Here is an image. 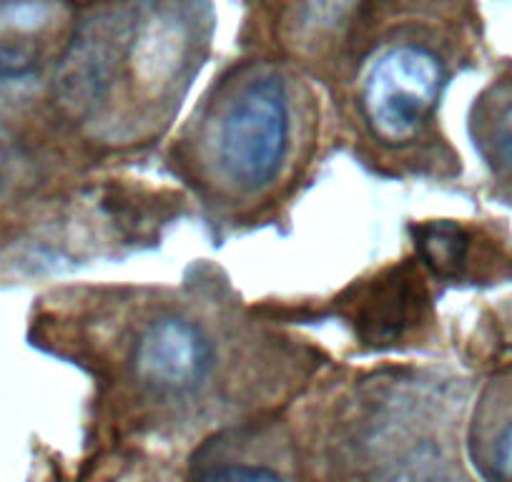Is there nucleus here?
<instances>
[{
  "label": "nucleus",
  "mask_w": 512,
  "mask_h": 482,
  "mask_svg": "<svg viewBox=\"0 0 512 482\" xmlns=\"http://www.w3.org/2000/svg\"><path fill=\"white\" fill-rule=\"evenodd\" d=\"M289 144V106L282 83L256 81L221 121L219 159L229 179L259 189L277 174Z\"/></svg>",
  "instance_id": "nucleus-1"
},
{
  "label": "nucleus",
  "mask_w": 512,
  "mask_h": 482,
  "mask_svg": "<svg viewBox=\"0 0 512 482\" xmlns=\"http://www.w3.org/2000/svg\"><path fill=\"white\" fill-rule=\"evenodd\" d=\"M445 83L440 58L420 46H397L379 56L364 81V113L374 134L400 144L417 134Z\"/></svg>",
  "instance_id": "nucleus-2"
},
{
  "label": "nucleus",
  "mask_w": 512,
  "mask_h": 482,
  "mask_svg": "<svg viewBox=\"0 0 512 482\" xmlns=\"http://www.w3.org/2000/svg\"><path fill=\"white\" fill-rule=\"evenodd\" d=\"M211 367V344L184 319L151 324L136 347V372L159 390L184 392L199 385Z\"/></svg>",
  "instance_id": "nucleus-3"
},
{
  "label": "nucleus",
  "mask_w": 512,
  "mask_h": 482,
  "mask_svg": "<svg viewBox=\"0 0 512 482\" xmlns=\"http://www.w3.org/2000/svg\"><path fill=\"white\" fill-rule=\"evenodd\" d=\"M407 282H410V279H397V284L384 287V297H387L390 304L374 299V304L367 307L362 324L372 329V332H369L372 339L397 337L400 329L405 327V324H410L420 299H417V292H412V289L407 287Z\"/></svg>",
  "instance_id": "nucleus-4"
},
{
  "label": "nucleus",
  "mask_w": 512,
  "mask_h": 482,
  "mask_svg": "<svg viewBox=\"0 0 512 482\" xmlns=\"http://www.w3.org/2000/svg\"><path fill=\"white\" fill-rule=\"evenodd\" d=\"M420 249L422 257L427 259V264L437 269V272H452L462 264L467 252V239L462 234L460 226L455 224H430L420 229Z\"/></svg>",
  "instance_id": "nucleus-5"
},
{
  "label": "nucleus",
  "mask_w": 512,
  "mask_h": 482,
  "mask_svg": "<svg viewBox=\"0 0 512 482\" xmlns=\"http://www.w3.org/2000/svg\"><path fill=\"white\" fill-rule=\"evenodd\" d=\"M199 482H284L269 467L259 465H221L211 467L209 472L201 475Z\"/></svg>",
  "instance_id": "nucleus-6"
},
{
  "label": "nucleus",
  "mask_w": 512,
  "mask_h": 482,
  "mask_svg": "<svg viewBox=\"0 0 512 482\" xmlns=\"http://www.w3.org/2000/svg\"><path fill=\"white\" fill-rule=\"evenodd\" d=\"M490 144L495 149L497 161L512 171V103H507L500 113H497L495 124L490 131Z\"/></svg>",
  "instance_id": "nucleus-7"
},
{
  "label": "nucleus",
  "mask_w": 512,
  "mask_h": 482,
  "mask_svg": "<svg viewBox=\"0 0 512 482\" xmlns=\"http://www.w3.org/2000/svg\"><path fill=\"white\" fill-rule=\"evenodd\" d=\"M495 470L502 482H512V425L502 430L495 445Z\"/></svg>",
  "instance_id": "nucleus-8"
},
{
  "label": "nucleus",
  "mask_w": 512,
  "mask_h": 482,
  "mask_svg": "<svg viewBox=\"0 0 512 482\" xmlns=\"http://www.w3.org/2000/svg\"><path fill=\"white\" fill-rule=\"evenodd\" d=\"M28 71V61H23L18 53L13 51H3L0 48V76H23V73Z\"/></svg>",
  "instance_id": "nucleus-9"
}]
</instances>
